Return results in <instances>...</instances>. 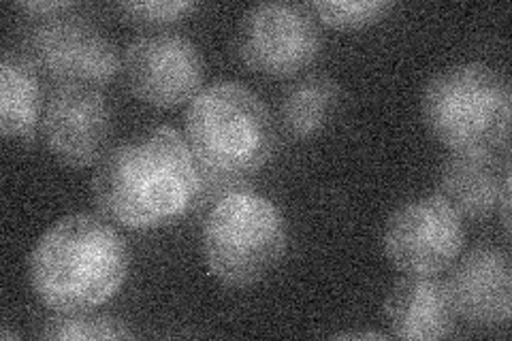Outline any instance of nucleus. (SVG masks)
I'll return each instance as SVG.
<instances>
[{
    "label": "nucleus",
    "mask_w": 512,
    "mask_h": 341,
    "mask_svg": "<svg viewBox=\"0 0 512 341\" xmlns=\"http://www.w3.org/2000/svg\"><path fill=\"white\" fill-rule=\"evenodd\" d=\"M197 9L195 3H122L118 11L126 20L137 24H171L178 22Z\"/></svg>",
    "instance_id": "obj_18"
},
{
    "label": "nucleus",
    "mask_w": 512,
    "mask_h": 341,
    "mask_svg": "<svg viewBox=\"0 0 512 341\" xmlns=\"http://www.w3.org/2000/svg\"><path fill=\"white\" fill-rule=\"evenodd\" d=\"M45 148L62 165L82 169L103 158L111 135V109L90 86H58L41 120Z\"/></svg>",
    "instance_id": "obj_10"
},
{
    "label": "nucleus",
    "mask_w": 512,
    "mask_h": 341,
    "mask_svg": "<svg viewBox=\"0 0 512 341\" xmlns=\"http://www.w3.org/2000/svg\"><path fill=\"white\" fill-rule=\"evenodd\" d=\"M344 339H384V335L378 333H348V335H340Z\"/></svg>",
    "instance_id": "obj_20"
},
{
    "label": "nucleus",
    "mask_w": 512,
    "mask_h": 341,
    "mask_svg": "<svg viewBox=\"0 0 512 341\" xmlns=\"http://www.w3.org/2000/svg\"><path fill=\"white\" fill-rule=\"evenodd\" d=\"M463 222L444 199L421 197L395 209L384 226V254L406 273L434 275L457 261Z\"/></svg>",
    "instance_id": "obj_8"
},
{
    "label": "nucleus",
    "mask_w": 512,
    "mask_h": 341,
    "mask_svg": "<svg viewBox=\"0 0 512 341\" xmlns=\"http://www.w3.org/2000/svg\"><path fill=\"white\" fill-rule=\"evenodd\" d=\"M286 241V222L274 201L252 190H231L207 214L201 248L220 284L246 288L280 265Z\"/></svg>",
    "instance_id": "obj_5"
},
{
    "label": "nucleus",
    "mask_w": 512,
    "mask_h": 341,
    "mask_svg": "<svg viewBox=\"0 0 512 341\" xmlns=\"http://www.w3.org/2000/svg\"><path fill=\"white\" fill-rule=\"evenodd\" d=\"M312 9L325 24L342 30L365 28L380 22L391 11L384 0H361V3H314Z\"/></svg>",
    "instance_id": "obj_17"
},
{
    "label": "nucleus",
    "mask_w": 512,
    "mask_h": 341,
    "mask_svg": "<svg viewBox=\"0 0 512 341\" xmlns=\"http://www.w3.org/2000/svg\"><path fill=\"white\" fill-rule=\"evenodd\" d=\"M384 314L395 337L412 341L448 337L457 318L446 282L421 273H408L391 288Z\"/></svg>",
    "instance_id": "obj_12"
},
{
    "label": "nucleus",
    "mask_w": 512,
    "mask_h": 341,
    "mask_svg": "<svg viewBox=\"0 0 512 341\" xmlns=\"http://www.w3.org/2000/svg\"><path fill=\"white\" fill-rule=\"evenodd\" d=\"M41 120L37 71L22 54L7 52L0 62V133L11 141H30Z\"/></svg>",
    "instance_id": "obj_14"
},
{
    "label": "nucleus",
    "mask_w": 512,
    "mask_h": 341,
    "mask_svg": "<svg viewBox=\"0 0 512 341\" xmlns=\"http://www.w3.org/2000/svg\"><path fill=\"white\" fill-rule=\"evenodd\" d=\"M508 184V162L500 165L493 154H453L440 171L438 197L459 216L480 220L498 209Z\"/></svg>",
    "instance_id": "obj_13"
},
{
    "label": "nucleus",
    "mask_w": 512,
    "mask_h": 341,
    "mask_svg": "<svg viewBox=\"0 0 512 341\" xmlns=\"http://www.w3.org/2000/svg\"><path fill=\"white\" fill-rule=\"evenodd\" d=\"M128 273L122 235L92 214L58 220L30 254L35 295L54 312L92 310L118 295Z\"/></svg>",
    "instance_id": "obj_2"
},
{
    "label": "nucleus",
    "mask_w": 512,
    "mask_h": 341,
    "mask_svg": "<svg viewBox=\"0 0 512 341\" xmlns=\"http://www.w3.org/2000/svg\"><path fill=\"white\" fill-rule=\"evenodd\" d=\"M24 58L58 86H103L120 71V56L103 32L69 11L37 18L24 35Z\"/></svg>",
    "instance_id": "obj_6"
},
{
    "label": "nucleus",
    "mask_w": 512,
    "mask_h": 341,
    "mask_svg": "<svg viewBox=\"0 0 512 341\" xmlns=\"http://www.w3.org/2000/svg\"><path fill=\"white\" fill-rule=\"evenodd\" d=\"M186 141L205 173L229 180L265 165L276 131L267 107L250 88L239 81H216L192 99Z\"/></svg>",
    "instance_id": "obj_3"
},
{
    "label": "nucleus",
    "mask_w": 512,
    "mask_h": 341,
    "mask_svg": "<svg viewBox=\"0 0 512 341\" xmlns=\"http://www.w3.org/2000/svg\"><path fill=\"white\" fill-rule=\"evenodd\" d=\"M43 339L56 341H105V339H131L133 331L114 316L94 314L90 310L77 312H56L43 322L39 333Z\"/></svg>",
    "instance_id": "obj_16"
},
{
    "label": "nucleus",
    "mask_w": 512,
    "mask_h": 341,
    "mask_svg": "<svg viewBox=\"0 0 512 341\" xmlns=\"http://www.w3.org/2000/svg\"><path fill=\"white\" fill-rule=\"evenodd\" d=\"M124 77L139 101L150 107L171 109L197 96L203 60L190 39L160 32L139 37L126 47Z\"/></svg>",
    "instance_id": "obj_9"
},
{
    "label": "nucleus",
    "mask_w": 512,
    "mask_h": 341,
    "mask_svg": "<svg viewBox=\"0 0 512 341\" xmlns=\"http://www.w3.org/2000/svg\"><path fill=\"white\" fill-rule=\"evenodd\" d=\"M92 190L109 220L128 229H156L182 218L201 199L203 169L184 135L158 126L146 139L107 152Z\"/></svg>",
    "instance_id": "obj_1"
},
{
    "label": "nucleus",
    "mask_w": 512,
    "mask_h": 341,
    "mask_svg": "<svg viewBox=\"0 0 512 341\" xmlns=\"http://www.w3.org/2000/svg\"><path fill=\"white\" fill-rule=\"evenodd\" d=\"M73 3H60V0H52V3H20L18 9L28 13L30 18H50V15L71 11Z\"/></svg>",
    "instance_id": "obj_19"
},
{
    "label": "nucleus",
    "mask_w": 512,
    "mask_h": 341,
    "mask_svg": "<svg viewBox=\"0 0 512 341\" xmlns=\"http://www.w3.org/2000/svg\"><path fill=\"white\" fill-rule=\"evenodd\" d=\"M423 120L455 154H495L510 137V86L487 64L448 67L423 92Z\"/></svg>",
    "instance_id": "obj_4"
},
{
    "label": "nucleus",
    "mask_w": 512,
    "mask_h": 341,
    "mask_svg": "<svg viewBox=\"0 0 512 341\" xmlns=\"http://www.w3.org/2000/svg\"><path fill=\"white\" fill-rule=\"evenodd\" d=\"M340 103V88L331 77L310 75L286 90L280 105L284 131L295 139H310L323 131Z\"/></svg>",
    "instance_id": "obj_15"
},
{
    "label": "nucleus",
    "mask_w": 512,
    "mask_h": 341,
    "mask_svg": "<svg viewBox=\"0 0 512 341\" xmlns=\"http://www.w3.org/2000/svg\"><path fill=\"white\" fill-rule=\"evenodd\" d=\"M457 316L474 327L508 324L512 312V269L506 252L476 248L455 267L446 282Z\"/></svg>",
    "instance_id": "obj_11"
},
{
    "label": "nucleus",
    "mask_w": 512,
    "mask_h": 341,
    "mask_svg": "<svg viewBox=\"0 0 512 341\" xmlns=\"http://www.w3.org/2000/svg\"><path fill=\"white\" fill-rule=\"evenodd\" d=\"M237 52L250 71L291 77L314 62L320 35L308 9L288 3L256 5L239 26Z\"/></svg>",
    "instance_id": "obj_7"
}]
</instances>
